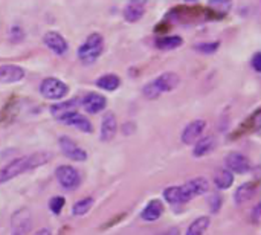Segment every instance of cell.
<instances>
[{
    "mask_svg": "<svg viewBox=\"0 0 261 235\" xmlns=\"http://www.w3.org/2000/svg\"><path fill=\"white\" fill-rule=\"evenodd\" d=\"M50 159H52V153L40 151V153H32V154L21 156V158L11 161L9 164H6L5 167L0 168V185L26 173V171H32V170L47 164Z\"/></svg>",
    "mask_w": 261,
    "mask_h": 235,
    "instance_id": "6da1fadb",
    "label": "cell"
},
{
    "mask_svg": "<svg viewBox=\"0 0 261 235\" xmlns=\"http://www.w3.org/2000/svg\"><path fill=\"white\" fill-rule=\"evenodd\" d=\"M104 50V38L101 34L93 32L90 34L86 41L78 49V58L84 64H93Z\"/></svg>",
    "mask_w": 261,
    "mask_h": 235,
    "instance_id": "7a4b0ae2",
    "label": "cell"
},
{
    "mask_svg": "<svg viewBox=\"0 0 261 235\" xmlns=\"http://www.w3.org/2000/svg\"><path fill=\"white\" fill-rule=\"evenodd\" d=\"M55 177L58 180V184L64 188V190H76L81 184V176L78 173L76 168H73L72 165H60L55 170Z\"/></svg>",
    "mask_w": 261,
    "mask_h": 235,
    "instance_id": "3957f363",
    "label": "cell"
},
{
    "mask_svg": "<svg viewBox=\"0 0 261 235\" xmlns=\"http://www.w3.org/2000/svg\"><path fill=\"white\" fill-rule=\"evenodd\" d=\"M40 92L47 99H61L67 95L69 87L58 78H46L40 84Z\"/></svg>",
    "mask_w": 261,
    "mask_h": 235,
    "instance_id": "277c9868",
    "label": "cell"
},
{
    "mask_svg": "<svg viewBox=\"0 0 261 235\" xmlns=\"http://www.w3.org/2000/svg\"><path fill=\"white\" fill-rule=\"evenodd\" d=\"M210 190V182L205 177H194L190 182H187L185 185L180 187L182 191V197H184V203L193 200L197 196L205 194Z\"/></svg>",
    "mask_w": 261,
    "mask_h": 235,
    "instance_id": "5b68a950",
    "label": "cell"
},
{
    "mask_svg": "<svg viewBox=\"0 0 261 235\" xmlns=\"http://www.w3.org/2000/svg\"><path fill=\"white\" fill-rule=\"evenodd\" d=\"M58 145H60V148H61V153H63L66 158H69V159H72V161H76V162H84V161H87V153H86L75 141H72L70 138L61 136V138L58 139Z\"/></svg>",
    "mask_w": 261,
    "mask_h": 235,
    "instance_id": "8992f818",
    "label": "cell"
},
{
    "mask_svg": "<svg viewBox=\"0 0 261 235\" xmlns=\"http://www.w3.org/2000/svg\"><path fill=\"white\" fill-rule=\"evenodd\" d=\"M225 164H226V170L231 171V173H237V174H246L251 171V162L249 159L242 154V153H237V151H232L226 156L225 159Z\"/></svg>",
    "mask_w": 261,
    "mask_h": 235,
    "instance_id": "52a82bcc",
    "label": "cell"
},
{
    "mask_svg": "<svg viewBox=\"0 0 261 235\" xmlns=\"http://www.w3.org/2000/svg\"><path fill=\"white\" fill-rule=\"evenodd\" d=\"M153 87L158 90L159 95L165 93V92H171L174 90L179 84H180V78L176 72H164L162 75H159L156 80L151 81Z\"/></svg>",
    "mask_w": 261,
    "mask_h": 235,
    "instance_id": "ba28073f",
    "label": "cell"
},
{
    "mask_svg": "<svg viewBox=\"0 0 261 235\" xmlns=\"http://www.w3.org/2000/svg\"><path fill=\"white\" fill-rule=\"evenodd\" d=\"M58 121H61V122L66 124V125L75 127V128H78L80 132H84V133H92V132H93L92 122H90L84 115H81V113H78V112L66 113V115H63L61 118H58Z\"/></svg>",
    "mask_w": 261,
    "mask_h": 235,
    "instance_id": "9c48e42d",
    "label": "cell"
},
{
    "mask_svg": "<svg viewBox=\"0 0 261 235\" xmlns=\"http://www.w3.org/2000/svg\"><path fill=\"white\" fill-rule=\"evenodd\" d=\"M206 127V122L203 119H196V121H191L182 132V142L185 145H191V144H196L200 138H202V133Z\"/></svg>",
    "mask_w": 261,
    "mask_h": 235,
    "instance_id": "30bf717a",
    "label": "cell"
},
{
    "mask_svg": "<svg viewBox=\"0 0 261 235\" xmlns=\"http://www.w3.org/2000/svg\"><path fill=\"white\" fill-rule=\"evenodd\" d=\"M43 41H44V44H46L52 52H55V54H58V55L66 54L67 49H69V44H67L66 38H64L60 32H57V31H47V32L43 35Z\"/></svg>",
    "mask_w": 261,
    "mask_h": 235,
    "instance_id": "8fae6325",
    "label": "cell"
},
{
    "mask_svg": "<svg viewBox=\"0 0 261 235\" xmlns=\"http://www.w3.org/2000/svg\"><path fill=\"white\" fill-rule=\"evenodd\" d=\"M81 106L87 113L95 115V113L102 112L107 107V98L96 92H92V93H87L84 98H81Z\"/></svg>",
    "mask_w": 261,
    "mask_h": 235,
    "instance_id": "7c38bea8",
    "label": "cell"
},
{
    "mask_svg": "<svg viewBox=\"0 0 261 235\" xmlns=\"http://www.w3.org/2000/svg\"><path fill=\"white\" fill-rule=\"evenodd\" d=\"M24 78V70L17 64H3L0 66V83L12 84Z\"/></svg>",
    "mask_w": 261,
    "mask_h": 235,
    "instance_id": "4fadbf2b",
    "label": "cell"
},
{
    "mask_svg": "<svg viewBox=\"0 0 261 235\" xmlns=\"http://www.w3.org/2000/svg\"><path fill=\"white\" fill-rule=\"evenodd\" d=\"M118 130V122H116V116L112 112H106V115L102 116L101 121V141L109 142L115 138Z\"/></svg>",
    "mask_w": 261,
    "mask_h": 235,
    "instance_id": "5bb4252c",
    "label": "cell"
},
{
    "mask_svg": "<svg viewBox=\"0 0 261 235\" xmlns=\"http://www.w3.org/2000/svg\"><path fill=\"white\" fill-rule=\"evenodd\" d=\"M216 145H217V141H216V138H214L213 135H210V136H202V138L196 142V145H194V148H193V156H194V158H203V156L213 153V151L216 150Z\"/></svg>",
    "mask_w": 261,
    "mask_h": 235,
    "instance_id": "9a60e30c",
    "label": "cell"
},
{
    "mask_svg": "<svg viewBox=\"0 0 261 235\" xmlns=\"http://www.w3.org/2000/svg\"><path fill=\"white\" fill-rule=\"evenodd\" d=\"M145 14V2H139V0H132L127 3V6L124 8V18L130 23H135L138 20H141Z\"/></svg>",
    "mask_w": 261,
    "mask_h": 235,
    "instance_id": "2e32d148",
    "label": "cell"
},
{
    "mask_svg": "<svg viewBox=\"0 0 261 235\" xmlns=\"http://www.w3.org/2000/svg\"><path fill=\"white\" fill-rule=\"evenodd\" d=\"M162 213H164V203L161 200L154 199L145 205V208L141 213V217L145 222H156L158 219H161Z\"/></svg>",
    "mask_w": 261,
    "mask_h": 235,
    "instance_id": "e0dca14e",
    "label": "cell"
},
{
    "mask_svg": "<svg viewBox=\"0 0 261 235\" xmlns=\"http://www.w3.org/2000/svg\"><path fill=\"white\" fill-rule=\"evenodd\" d=\"M255 191H257L255 184H243L237 188V191L234 194V202L237 205H243L255 196Z\"/></svg>",
    "mask_w": 261,
    "mask_h": 235,
    "instance_id": "ac0fdd59",
    "label": "cell"
},
{
    "mask_svg": "<svg viewBox=\"0 0 261 235\" xmlns=\"http://www.w3.org/2000/svg\"><path fill=\"white\" fill-rule=\"evenodd\" d=\"M80 106V99L78 98H72V99H69V101H66V102H58V104H55V106H52L50 107V113L54 115V118H61L63 115H66V113H70V112H76L75 109Z\"/></svg>",
    "mask_w": 261,
    "mask_h": 235,
    "instance_id": "d6986e66",
    "label": "cell"
},
{
    "mask_svg": "<svg viewBox=\"0 0 261 235\" xmlns=\"http://www.w3.org/2000/svg\"><path fill=\"white\" fill-rule=\"evenodd\" d=\"M214 184L219 190H228L234 184V174L226 168H217L214 173Z\"/></svg>",
    "mask_w": 261,
    "mask_h": 235,
    "instance_id": "ffe728a7",
    "label": "cell"
},
{
    "mask_svg": "<svg viewBox=\"0 0 261 235\" xmlns=\"http://www.w3.org/2000/svg\"><path fill=\"white\" fill-rule=\"evenodd\" d=\"M96 86L99 89H102V90L113 92L121 86V78L116 73H106V75H101L96 80Z\"/></svg>",
    "mask_w": 261,
    "mask_h": 235,
    "instance_id": "44dd1931",
    "label": "cell"
},
{
    "mask_svg": "<svg viewBox=\"0 0 261 235\" xmlns=\"http://www.w3.org/2000/svg\"><path fill=\"white\" fill-rule=\"evenodd\" d=\"M184 40L179 35H170V37H159L156 38V47L161 50H173L179 46H182Z\"/></svg>",
    "mask_w": 261,
    "mask_h": 235,
    "instance_id": "7402d4cb",
    "label": "cell"
},
{
    "mask_svg": "<svg viewBox=\"0 0 261 235\" xmlns=\"http://www.w3.org/2000/svg\"><path fill=\"white\" fill-rule=\"evenodd\" d=\"M208 226H210V217H206V216L199 217L188 226L185 235H203L205 231L208 229Z\"/></svg>",
    "mask_w": 261,
    "mask_h": 235,
    "instance_id": "603a6c76",
    "label": "cell"
},
{
    "mask_svg": "<svg viewBox=\"0 0 261 235\" xmlns=\"http://www.w3.org/2000/svg\"><path fill=\"white\" fill-rule=\"evenodd\" d=\"M164 199L171 203V205H179L184 203V197H182V191L180 187H168L164 190Z\"/></svg>",
    "mask_w": 261,
    "mask_h": 235,
    "instance_id": "cb8c5ba5",
    "label": "cell"
},
{
    "mask_svg": "<svg viewBox=\"0 0 261 235\" xmlns=\"http://www.w3.org/2000/svg\"><path fill=\"white\" fill-rule=\"evenodd\" d=\"M93 202H95L93 197H84V199L78 200V202L73 205V208H72V214H73V216H86V214L92 210Z\"/></svg>",
    "mask_w": 261,
    "mask_h": 235,
    "instance_id": "d4e9b609",
    "label": "cell"
},
{
    "mask_svg": "<svg viewBox=\"0 0 261 235\" xmlns=\"http://www.w3.org/2000/svg\"><path fill=\"white\" fill-rule=\"evenodd\" d=\"M64 205H66V200H64V197H61V196H55V197H52V199L49 200V210H50V213L55 214V216H58V214L61 213V210L64 208Z\"/></svg>",
    "mask_w": 261,
    "mask_h": 235,
    "instance_id": "484cf974",
    "label": "cell"
},
{
    "mask_svg": "<svg viewBox=\"0 0 261 235\" xmlns=\"http://www.w3.org/2000/svg\"><path fill=\"white\" fill-rule=\"evenodd\" d=\"M220 43L219 41H214V43H200L196 46V49L199 52H203V54H214L217 49H219Z\"/></svg>",
    "mask_w": 261,
    "mask_h": 235,
    "instance_id": "4316f807",
    "label": "cell"
},
{
    "mask_svg": "<svg viewBox=\"0 0 261 235\" xmlns=\"http://www.w3.org/2000/svg\"><path fill=\"white\" fill-rule=\"evenodd\" d=\"M210 6H211V8H217V9H220L222 12H225V11L229 9L231 3H229V2H223V0H211V2H210Z\"/></svg>",
    "mask_w": 261,
    "mask_h": 235,
    "instance_id": "83f0119b",
    "label": "cell"
},
{
    "mask_svg": "<svg viewBox=\"0 0 261 235\" xmlns=\"http://www.w3.org/2000/svg\"><path fill=\"white\" fill-rule=\"evenodd\" d=\"M220 203H222V197L219 194H214L213 199L210 200V205H211V211L213 213H217L220 210Z\"/></svg>",
    "mask_w": 261,
    "mask_h": 235,
    "instance_id": "f1b7e54d",
    "label": "cell"
},
{
    "mask_svg": "<svg viewBox=\"0 0 261 235\" xmlns=\"http://www.w3.org/2000/svg\"><path fill=\"white\" fill-rule=\"evenodd\" d=\"M252 67L255 72H261V54L260 52H255L254 57H252V61H251Z\"/></svg>",
    "mask_w": 261,
    "mask_h": 235,
    "instance_id": "f546056e",
    "label": "cell"
},
{
    "mask_svg": "<svg viewBox=\"0 0 261 235\" xmlns=\"http://www.w3.org/2000/svg\"><path fill=\"white\" fill-rule=\"evenodd\" d=\"M260 208H261V205H257L255 208H254V211H252V222L254 223H258L260 222Z\"/></svg>",
    "mask_w": 261,
    "mask_h": 235,
    "instance_id": "4dcf8cb0",
    "label": "cell"
},
{
    "mask_svg": "<svg viewBox=\"0 0 261 235\" xmlns=\"http://www.w3.org/2000/svg\"><path fill=\"white\" fill-rule=\"evenodd\" d=\"M180 232H179V229L177 228H170L165 234H161V235H179Z\"/></svg>",
    "mask_w": 261,
    "mask_h": 235,
    "instance_id": "1f68e13d",
    "label": "cell"
},
{
    "mask_svg": "<svg viewBox=\"0 0 261 235\" xmlns=\"http://www.w3.org/2000/svg\"><path fill=\"white\" fill-rule=\"evenodd\" d=\"M35 235H50V231L49 229H41V231H38Z\"/></svg>",
    "mask_w": 261,
    "mask_h": 235,
    "instance_id": "d6a6232c",
    "label": "cell"
},
{
    "mask_svg": "<svg viewBox=\"0 0 261 235\" xmlns=\"http://www.w3.org/2000/svg\"><path fill=\"white\" fill-rule=\"evenodd\" d=\"M12 235H23V232H21V231H17V229H14Z\"/></svg>",
    "mask_w": 261,
    "mask_h": 235,
    "instance_id": "836d02e7",
    "label": "cell"
}]
</instances>
